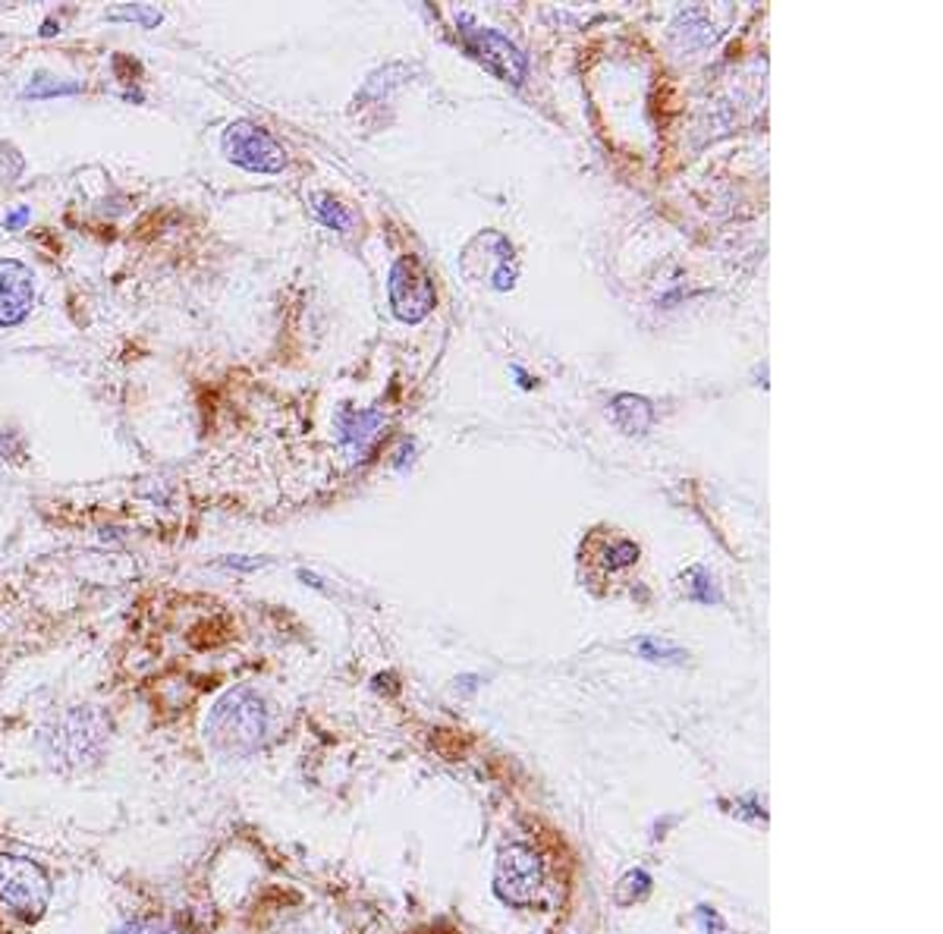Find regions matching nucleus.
I'll return each instance as SVG.
<instances>
[{"mask_svg":"<svg viewBox=\"0 0 943 934\" xmlns=\"http://www.w3.org/2000/svg\"><path fill=\"white\" fill-rule=\"evenodd\" d=\"M267 733V711L265 702L246 689H233L226 692L218 705L211 708L205 721L208 743L221 752H252L262 746Z\"/></svg>","mask_w":943,"mask_h":934,"instance_id":"1","label":"nucleus"},{"mask_svg":"<svg viewBox=\"0 0 943 934\" xmlns=\"http://www.w3.org/2000/svg\"><path fill=\"white\" fill-rule=\"evenodd\" d=\"M110 724L95 708H73L42 733L44 755L61 768L92 765L107 746Z\"/></svg>","mask_w":943,"mask_h":934,"instance_id":"2","label":"nucleus"},{"mask_svg":"<svg viewBox=\"0 0 943 934\" xmlns=\"http://www.w3.org/2000/svg\"><path fill=\"white\" fill-rule=\"evenodd\" d=\"M0 903L29 922L42 919L51 903V881L39 862L0 852Z\"/></svg>","mask_w":943,"mask_h":934,"instance_id":"3","label":"nucleus"},{"mask_svg":"<svg viewBox=\"0 0 943 934\" xmlns=\"http://www.w3.org/2000/svg\"><path fill=\"white\" fill-rule=\"evenodd\" d=\"M544 884L541 856L529 843H510L497 856L494 869V891L510 906H529Z\"/></svg>","mask_w":943,"mask_h":934,"instance_id":"4","label":"nucleus"},{"mask_svg":"<svg viewBox=\"0 0 943 934\" xmlns=\"http://www.w3.org/2000/svg\"><path fill=\"white\" fill-rule=\"evenodd\" d=\"M434 280L425 270V265L415 258V255H406L400 258L393 270H390V306L396 311L400 321L406 325H418L422 318H428L431 309H434Z\"/></svg>","mask_w":943,"mask_h":934,"instance_id":"5","label":"nucleus"},{"mask_svg":"<svg viewBox=\"0 0 943 934\" xmlns=\"http://www.w3.org/2000/svg\"><path fill=\"white\" fill-rule=\"evenodd\" d=\"M224 151L233 164L246 167L252 173H280L287 167V155L267 136L262 126L236 120L224 129Z\"/></svg>","mask_w":943,"mask_h":934,"instance_id":"6","label":"nucleus"},{"mask_svg":"<svg viewBox=\"0 0 943 934\" xmlns=\"http://www.w3.org/2000/svg\"><path fill=\"white\" fill-rule=\"evenodd\" d=\"M459 32H463V42L469 47L472 57L481 63L488 73H494L497 79L513 85L526 79L529 61H526V54H522L507 35H500V32H494V29H485V25H466V29H459Z\"/></svg>","mask_w":943,"mask_h":934,"instance_id":"7","label":"nucleus"},{"mask_svg":"<svg viewBox=\"0 0 943 934\" xmlns=\"http://www.w3.org/2000/svg\"><path fill=\"white\" fill-rule=\"evenodd\" d=\"M35 277L22 262L0 258V328H13L32 311Z\"/></svg>","mask_w":943,"mask_h":934,"instance_id":"8","label":"nucleus"},{"mask_svg":"<svg viewBox=\"0 0 943 934\" xmlns=\"http://www.w3.org/2000/svg\"><path fill=\"white\" fill-rule=\"evenodd\" d=\"M611 415L623 435H645L655 422V406L645 396L619 394L611 403Z\"/></svg>","mask_w":943,"mask_h":934,"instance_id":"9","label":"nucleus"},{"mask_svg":"<svg viewBox=\"0 0 943 934\" xmlns=\"http://www.w3.org/2000/svg\"><path fill=\"white\" fill-rule=\"evenodd\" d=\"M381 428V415L378 413H352V410H343L340 413V437L349 447H365L371 437L378 435Z\"/></svg>","mask_w":943,"mask_h":934,"instance_id":"10","label":"nucleus"},{"mask_svg":"<svg viewBox=\"0 0 943 934\" xmlns=\"http://www.w3.org/2000/svg\"><path fill=\"white\" fill-rule=\"evenodd\" d=\"M636 651L645 661H651V665H682V661H686V651H682V648L670 643H660L655 636L638 639Z\"/></svg>","mask_w":943,"mask_h":934,"instance_id":"11","label":"nucleus"},{"mask_svg":"<svg viewBox=\"0 0 943 934\" xmlns=\"http://www.w3.org/2000/svg\"><path fill=\"white\" fill-rule=\"evenodd\" d=\"M682 582H686V592L696 598V602L701 604H720V595L718 588H714V582H711V576L704 573V570H689L686 576H682Z\"/></svg>","mask_w":943,"mask_h":934,"instance_id":"12","label":"nucleus"},{"mask_svg":"<svg viewBox=\"0 0 943 934\" xmlns=\"http://www.w3.org/2000/svg\"><path fill=\"white\" fill-rule=\"evenodd\" d=\"M604 554H607V561L604 563H607L611 570H619V566H633V563L638 561V548L633 544V541H626V539H616L614 548H607Z\"/></svg>","mask_w":943,"mask_h":934,"instance_id":"13","label":"nucleus"},{"mask_svg":"<svg viewBox=\"0 0 943 934\" xmlns=\"http://www.w3.org/2000/svg\"><path fill=\"white\" fill-rule=\"evenodd\" d=\"M315 211L321 214V221H325L328 227H333V230H347L349 227V214L343 211V205H337V202H333V199H328V195H321V199H318Z\"/></svg>","mask_w":943,"mask_h":934,"instance_id":"14","label":"nucleus"},{"mask_svg":"<svg viewBox=\"0 0 943 934\" xmlns=\"http://www.w3.org/2000/svg\"><path fill=\"white\" fill-rule=\"evenodd\" d=\"M73 92H80V85L76 83H70V85L47 83V76H39L35 83L25 88V95H32V98H44V95H73Z\"/></svg>","mask_w":943,"mask_h":934,"instance_id":"15","label":"nucleus"},{"mask_svg":"<svg viewBox=\"0 0 943 934\" xmlns=\"http://www.w3.org/2000/svg\"><path fill=\"white\" fill-rule=\"evenodd\" d=\"M110 17H114V20H139L142 25H158V22H161V13H158V10H148V7H126V10H114Z\"/></svg>","mask_w":943,"mask_h":934,"instance_id":"16","label":"nucleus"},{"mask_svg":"<svg viewBox=\"0 0 943 934\" xmlns=\"http://www.w3.org/2000/svg\"><path fill=\"white\" fill-rule=\"evenodd\" d=\"M648 888H651V878L645 872H629L626 878H623V884H619V893L623 891H633V896H629V903H636V900H642L645 893H648Z\"/></svg>","mask_w":943,"mask_h":934,"instance_id":"17","label":"nucleus"},{"mask_svg":"<svg viewBox=\"0 0 943 934\" xmlns=\"http://www.w3.org/2000/svg\"><path fill=\"white\" fill-rule=\"evenodd\" d=\"M120 934H167V932H161L158 925H148V922H133V925H126Z\"/></svg>","mask_w":943,"mask_h":934,"instance_id":"18","label":"nucleus"},{"mask_svg":"<svg viewBox=\"0 0 943 934\" xmlns=\"http://www.w3.org/2000/svg\"><path fill=\"white\" fill-rule=\"evenodd\" d=\"M25 221H29V208H17V211L7 217V230H20Z\"/></svg>","mask_w":943,"mask_h":934,"instance_id":"19","label":"nucleus"},{"mask_svg":"<svg viewBox=\"0 0 943 934\" xmlns=\"http://www.w3.org/2000/svg\"><path fill=\"white\" fill-rule=\"evenodd\" d=\"M513 374H516V378H519V384H522V388H526V391H529V388H532V378H529V374L522 372V365H513Z\"/></svg>","mask_w":943,"mask_h":934,"instance_id":"20","label":"nucleus"}]
</instances>
